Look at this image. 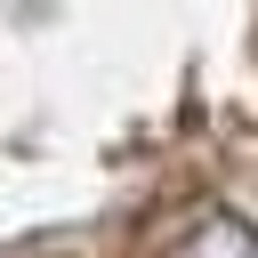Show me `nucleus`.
<instances>
[{
  "label": "nucleus",
  "mask_w": 258,
  "mask_h": 258,
  "mask_svg": "<svg viewBox=\"0 0 258 258\" xmlns=\"http://www.w3.org/2000/svg\"><path fill=\"white\" fill-rule=\"evenodd\" d=\"M177 258H258V226H242V218L210 210V218L185 234V250H177Z\"/></svg>",
  "instance_id": "1"
}]
</instances>
